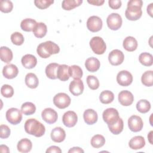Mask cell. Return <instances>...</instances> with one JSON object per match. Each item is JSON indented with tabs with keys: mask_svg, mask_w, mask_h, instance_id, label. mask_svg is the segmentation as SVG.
Listing matches in <instances>:
<instances>
[{
	"mask_svg": "<svg viewBox=\"0 0 153 153\" xmlns=\"http://www.w3.org/2000/svg\"><path fill=\"white\" fill-rule=\"evenodd\" d=\"M87 2L93 5H96V6H101L103 5V4L105 2L104 0H88Z\"/></svg>",
	"mask_w": 153,
	"mask_h": 153,
	"instance_id": "cell-48",
	"label": "cell"
},
{
	"mask_svg": "<svg viewBox=\"0 0 153 153\" xmlns=\"http://www.w3.org/2000/svg\"><path fill=\"white\" fill-rule=\"evenodd\" d=\"M148 140L149 142V143L152 145V131H151L149 132V133L148 134Z\"/></svg>",
	"mask_w": 153,
	"mask_h": 153,
	"instance_id": "cell-52",
	"label": "cell"
},
{
	"mask_svg": "<svg viewBox=\"0 0 153 153\" xmlns=\"http://www.w3.org/2000/svg\"><path fill=\"white\" fill-rule=\"evenodd\" d=\"M90 46L92 51L96 54H103L106 49L103 39L100 36H94L90 41Z\"/></svg>",
	"mask_w": 153,
	"mask_h": 153,
	"instance_id": "cell-4",
	"label": "cell"
},
{
	"mask_svg": "<svg viewBox=\"0 0 153 153\" xmlns=\"http://www.w3.org/2000/svg\"><path fill=\"white\" fill-rule=\"evenodd\" d=\"M13 4L11 1L1 0L0 2V10L2 13H8L12 11Z\"/></svg>",
	"mask_w": 153,
	"mask_h": 153,
	"instance_id": "cell-41",
	"label": "cell"
},
{
	"mask_svg": "<svg viewBox=\"0 0 153 153\" xmlns=\"http://www.w3.org/2000/svg\"><path fill=\"white\" fill-rule=\"evenodd\" d=\"M84 84L81 79H74L69 84V89L72 94L75 96H79L84 91Z\"/></svg>",
	"mask_w": 153,
	"mask_h": 153,
	"instance_id": "cell-16",
	"label": "cell"
},
{
	"mask_svg": "<svg viewBox=\"0 0 153 153\" xmlns=\"http://www.w3.org/2000/svg\"><path fill=\"white\" fill-rule=\"evenodd\" d=\"M62 121L67 127H74L78 121V116L74 111H67L62 117Z\"/></svg>",
	"mask_w": 153,
	"mask_h": 153,
	"instance_id": "cell-14",
	"label": "cell"
},
{
	"mask_svg": "<svg viewBox=\"0 0 153 153\" xmlns=\"http://www.w3.org/2000/svg\"><path fill=\"white\" fill-rule=\"evenodd\" d=\"M102 26L103 23L102 19L96 16L90 17L87 21V29L92 32H96L100 30Z\"/></svg>",
	"mask_w": 153,
	"mask_h": 153,
	"instance_id": "cell-9",
	"label": "cell"
},
{
	"mask_svg": "<svg viewBox=\"0 0 153 153\" xmlns=\"http://www.w3.org/2000/svg\"><path fill=\"white\" fill-rule=\"evenodd\" d=\"M17 150L22 153H26L32 149V142L27 138L22 139L19 141L17 145Z\"/></svg>",
	"mask_w": 153,
	"mask_h": 153,
	"instance_id": "cell-25",
	"label": "cell"
},
{
	"mask_svg": "<svg viewBox=\"0 0 153 153\" xmlns=\"http://www.w3.org/2000/svg\"><path fill=\"white\" fill-rule=\"evenodd\" d=\"M114 99V94L109 90L103 91L99 96V100L100 102L103 104H109L112 102Z\"/></svg>",
	"mask_w": 153,
	"mask_h": 153,
	"instance_id": "cell-34",
	"label": "cell"
},
{
	"mask_svg": "<svg viewBox=\"0 0 153 153\" xmlns=\"http://www.w3.org/2000/svg\"><path fill=\"white\" fill-rule=\"evenodd\" d=\"M59 66L58 63H51L48 64L45 68V74L47 76L51 79H55L57 78V68Z\"/></svg>",
	"mask_w": 153,
	"mask_h": 153,
	"instance_id": "cell-28",
	"label": "cell"
},
{
	"mask_svg": "<svg viewBox=\"0 0 153 153\" xmlns=\"http://www.w3.org/2000/svg\"><path fill=\"white\" fill-rule=\"evenodd\" d=\"M0 151L1 152H10L8 146L4 145H1L0 146Z\"/></svg>",
	"mask_w": 153,
	"mask_h": 153,
	"instance_id": "cell-50",
	"label": "cell"
},
{
	"mask_svg": "<svg viewBox=\"0 0 153 153\" xmlns=\"http://www.w3.org/2000/svg\"><path fill=\"white\" fill-rule=\"evenodd\" d=\"M11 41L14 44L16 45H21L23 44L25 38L21 33L19 32H15L11 35Z\"/></svg>",
	"mask_w": 153,
	"mask_h": 153,
	"instance_id": "cell-42",
	"label": "cell"
},
{
	"mask_svg": "<svg viewBox=\"0 0 153 153\" xmlns=\"http://www.w3.org/2000/svg\"><path fill=\"white\" fill-rule=\"evenodd\" d=\"M61 153L62 150L60 148L57 146H50L46 150V153Z\"/></svg>",
	"mask_w": 153,
	"mask_h": 153,
	"instance_id": "cell-47",
	"label": "cell"
},
{
	"mask_svg": "<svg viewBox=\"0 0 153 153\" xmlns=\"http://www.w3.org/2000/svg\"><path fill=\"white\" fill-rule=\"evenodd\" d=\"M90 143L93 148H99L105 145V139L101 134H96L91 137Z\"/></svg>",
	"mask_w": 153,
	"mask_h": 153,
	"instance_id": "cell-39",
	"label": "cell"
},
{
	"mask_svg": "<svg viewBox=\"0 0 153 153\" xmlns=\"http://www.w3.org/2000/svg\"><path fill=\"white\" fill-rule=\"evenodd\" d=\"M1 93L4 97H11L14 94V89L12 86L10 85L4 84L1 87Z\"/></svg>",
	"mask_w": 153,
	"mask_h": 153,
	"instance_id": "cell-43",
	"label": "cell"
},
{
	"mask_svg": "<svg viewBox=\"0 0 153 153\" xmlns=\"http://www.w3.org/2000/svg\"><path fill=\"white\" fill-rule=\"evenodd\" d=\"M12 51L8 47L2 46L0 48V57L2 61L6 63H9L13 59Z\"/></svg>",
	"mask_w": 153,
	"mask_h": 153,
	"instance_id": "cell-27",
	"label": "cell"
},
{
	"mask_svg": "<svg viewBox=\"0 0 153 153\" xmlns=\"http://www.w3.org/2000/svg\"><path fill=\"white\" fill-rule=\"evenodd\" d=\"M21 62L24 68L26 69H32L36 65L37 59L35 56L27 54L22 57Z\"/></svg>",
	"mask_w": 153,
	"mask_h": 153,
	"instance_id": "cell-20",
	"label": "cell"
},
{
	"mask_svg": "<svg viewBox=\"0 0 153 153\" xmlns=\"http://www.w3.org/2000/svg\"><path fill=\"white\" fill-rule=\"evenodd\" d=\"M122 18L118 13L110 14L106 19V23L108 27L113 30H117L119 29L122 25Z\"/></svg>",
	"mask_w": 153,
	"mask_h": 153,
	"instance_id": "cell-8",
	"label": "cell"
},
{
	"mask_svg": "<svg viewBox=\"0 0 153 153\" xmlns=\"http://www.w3.org/2000/svg\"><path fill=\"white\" fill-rule=\"evenodd\" d=\"M60 48L57 44L51 41H47L39 44L37 47L38 54L43 59L48 58L52 54L59 53Z\"/></svg>",
	"mask_w": 153,
	"mask_h": 153,
	"instance_id": "cell-2",
	"label": "cell"
},
{
	"mask_svg": "<svg viewBox=\"0 0 153 153\" xmlns=\"http://www.w3.org/2000/svg\"><path fill=\"white\" fill-rule=\"evenodd\" d=\"M25 131L30 135L35 137H41L45 132V126L39 121L35 118H30L25 123Z\"/></svg>",
	"mask_w": 153,
	"mask_h": 153,
	"instance_id": "cell-3",
	"label": "cell"
},
{
	"mask_svg": "<svg viewBox=\"0 0 153 153\" xmlns=\"http://www.w3.org/2000/svg\"><path fill=\"white\" fill-rule=\"evenodd\" d=\"M21 111L25 115H30L33 114L36 111L35 105L29 102H25L21 106Z\"/></svg>",
	"mask_w": 153,
	"mask_h": 153,
	"instance_id": "cell-36",
	"label": "cell"
},
{
	"mask_svg": "<svg viewBox=\"0 0 153 153\" xmlns=\"http://www.w3.org/2000/svg\"><path fill=\"white\" fill-rule=\"evenodd\" d=\"M82 3V0H65L62 1V7L65 10H71Z\"/></svg>",
	"mask_w": 153,
	"mask_h": 153,
	"instance_id": "cell-33",
	"label": "cell"
},
{
	"mask_svg": "<svg viewBox=\"0 0 153 153\" xmlns=\"http://www.w3.org/2000/svg\"><path fill=\"white\" fill-rule=\"evenodd\" d=\"M41 117L44 121L51 124L56 122L58 118V115L54 109L51 108H47L42 111Z\"/></svg>",
	"mask_w": 153,
	"mask_h": 153,
	"instance_id": "cell-13",
	"label": "cell"
},
{
	"mask_svg": "<svg viewBox=\"0 0 153 153\" xmlns=\"http://www.w3.org/2000/svg\"><path fill=\"white\" fill-rule=\"evenodd\" d=\"M87 83L88 87L91 90H96L99 87V81L97 77L94 75H88L87 76Z\"/></svg>",
	"mask_w": 153,
	"mask_h": 153,
	"instance_id": "cell-40",
	"label": "cell"
},
{
	"mask_svg": "<svg viewBox=\"0 0 153 153\" xmlns=\"http://www.w3.org/2000/svg\"><path fill=\"white\" fill-rule=\"evenodd\" d=\"M142 83L146 87H151L153 85V72L147 71L145 72L141 77Z\"/></svg>",
	"mask_w": 153,
	"mask_h": 153,
	"instance_id": "cell-37",
	"label": "cell"
},
{
	"mask_svg": "<svg viewBox=\"0 0 153 153\" xmlns=\"http://www.w3.org/2000/svg\"><path fill=\"white\" fill-rule=\"evenodd\" d=\"M84 151L82 149H81V148L79 147H73L72 148H71L69 151H68V152H76V153H79V152H82L83 153Z\"/></svg>",
	"mask_w": 153,
	"mask_h": 153,
	"instance_id": "cell-49",
	"label": "cell"
},
{
	"mask_svg": "<svg viewBox=\"0 0 153 153\" xmlns=\"http://www.w3.org/2000/svg\"><path fill=\"white\" fill-rule=\"evenodd\" d=\"M139 62L145 66H151L153 63L152 55L149 53H142L139 56Z\"/></svg>",
	"mask_w": 153,
	"mask_h": 153,
	"instance_id": "cell-35",
	"label": "cell"
},
{
	"mask_svg": "<svg viewBox=\"0 0 153 153\" xmlns=\"http://www.w3.org/2000/svg\"><path fill=\"white\" fill-rule=\"evenodd\" d=\"M124 59L123 53L118 49H115L111 51L108 56V60L109 63L114 66L121 65Z\"/></svg>",
	"mask_w": 153,
	"mask_h": 153,
	"instance_id": "cell-12",
	"label": "cell"
},
{
	"mask_svg": "<svg viewBox=\"0 0 153 153\" xmlns=\"http://www.w3.org/2000/svg\"><path fill=\"white\" fill-rule=\"evenodd\" d=\"M108 126L109 127L110 131L112 134L117 135V134H119L120 133H121L122 132V131L123 130L124 123H123L122 118H121L120 117V118L118 120V121L116 123H115L113 124L109 125Z\"/></svg>",
	"mask_w": 153,
	"mask_h": 153,
	"instance_id": "cell-32",
	"label": "cell"
},
{
	"mask_svg": "<svg viewBox=\"0 0 153 153\" xmlns=\"http://www.w3.org/2000/svg\"><path fill=\"white\" fill-rule=\"evenodd\" d=\"M117 81L120 85L127 87L132 83L133 76L130 72L123 70L118 73Z\"/></svg>",
	"mask_w": 153,
	"mask_h": 153,
	"instance_id": "cell-10",
	"label": "cell"
},
{
	"mask_svg": "<svg viewBox=\"0 0 153 153\" xmlns=\"http://www.w3.org/2000/svg\"><path fill=\"white\" fill-rule=\"evenodd\" d=\"M142 0H130L127 3V7L125 11L126 17L131 21L139 20L142 14Z\"/></svg>",
	"mask_w": 153,
	"mask_h": 153,
	"instance_id": "cell-1",
	"label": "cell"
},
{
	"mask_svg": "<svg viewBox=\"0 0 153 153\" xmlns=\"http://www.w3.org/2000/svg\"><path fill=\"white\" fill-rule=\"evenodd\" d=\"M25 84L30 88H36L38 86L39 80L36 75L33 73H28L25 76Z\"/></svg>",
	"mask_w": 153,
	"mask_h": 153,
	"instance_id": "cell-30",
	"label": "cell"
},
{
	"mask_svg": "<svg viewBox=\"0 0 153 153\" xmlns=\"http://www.w3.org/2000/svg\"><path fill=\"white\" fill-rule=\"evenodd\" d=\"M102 117L103 121L108 124V126L114 124L120 118L118 111L113 108L106 109L103 112Z\"/></svg>",
	"mask_w": 153,
	"mask_h": 153,
	"instance_id": "cell-7",
	"label": "cell"
},
{
	"mask_svg": "<svg viewBox=\"0 0 153 153\" xmlns=\"http://www.w3.org/2000/svg\"><path fill=\"white\" fill-rule=\"evenodd\" d=\"M123 45L126 50L131 52L136 50L138 44L137 40L134 37L129 36L124 39Z\"/></svg>",
	"mask_w": 153,
	"mask_h": 153,
	"instance_id": "cell-23",
	"label": "cell"
},
{
	"mask_svg": "<svg viewBox=\"0 0 153 153\" xmlns=\"http://www.w3.org/2000/svg\"><path fill=\"white\" fill-rule=\"evenodd\" d=\"M108 4L110 8L114 10H117L121 6V1L120 0H109Z\"/></svg>",
	"mask_w": 153,
	"mask_h": 153,
	"instance_id": "cell-46",
	"label": "cell"
},
{
	"mask_svg": "<svg viewBox=\"0 0 153 153\" xmlns=\"http://www.w3.org/2000/svg\"><path fill=\"white\" fill-rule=\"evenodd\" d=\"M128 126L129 129L133 132L140 131L143 126L142 118L137 115H131L128 120Z\"/></svg>",
	"mask_w": 153,
	"mask_h": 153,
	"instance_id": "cell-11",
	"label": "cell"
},
{
	"mask_svg": "<svg viewBox=\"0 0 153 153\" xmlns=\"http://www.w3.org/2000/svg\"><path fill=\"white\" fill-rule=\"evenodd\" d=\"M152 5L153 3H151L147 7V13L151 17H152Z\"/></svg>",
	"mask_w": 153,
	"mask_h": 153,
	"instance_id": "cell-51",
	"label": "cell"
},
{
	"mask_svg": "<svg viewBox=\"0 0 153 153\" xmlns=\"http://www.w3.org/2000/svg\"><path fill=\"white\" fill-rule=\"evenodd\" d=\"M37 22L36 20L32 19H25L21 22L20 27L21 29L25 32H31L33 31L35 26L36 25Z\"/></svg>",
	"mask_w": 153,
	"mask_h": 153,
	"instance_id": "cell-29",
	"label": "cell"
},
{
	"mask_svg": "<svg viewBox=\"0 0 153 153\" xmlns=\"http://www.w3.org/2000/svg\"><path fill=\"white\" fill-rule=\"evenodd\" d=\"M34 35L38 38H42L44 37L47 32V27L45 23L42 22L37 23L35 28L33 30Z\"/></svg>",
	"mask_w": 153,
	"mask_h": 153,
	"instance_id": "cell-26",
	"label": "cell"
},
{
	"mask_svg": "<svg viewBox=\"0 0 153 153\" xmlns=\"http://www.w3.org/2000/svg\"><path fill=\"white\" fill-rule=\"evenodd\" d=\"M19 73L17 67L14 64H8L5 66L2 69L4 76L7 79H13L17 76Z\"/></svg>",
	"mask_w": 153,
	"mask_h": 153,
	"instance_id": "cell-18",
	"label": "cell"
},
{
	"mask_svg": "<svg viewBox=\"0 0 153 153\" xmlns=\"http://www.w3.org/2000/svg\"><path fill=\"white\" fill-rule=\"evenodd\" d=\"M136 109L140 113H146L151 109V103L147 100L141 99L137 102L136 104Z\"/></svg>",
	"mask_w": 153,
	"mask_h": 153,
	"instance_id": "cell-38",
	"label": "cell"
},
{
	"mask_svg": "<svg viewBox=\"0 0 153 153\" xmlns=\"http://www.w3.org/2000/svg\"><path fill=\"white\" fill-rule=\"evenodd\" d=\"M118 101L120 104L124 106L131 105L134 101L133 94L128 90H123L118 94Z\"/></svg>",
	"mask_w": 153,
	"mask_h": 153,
	"instance_id": "cell-15",
	"label": "cell"
},
{
	"mask_svg": "<svg viewBox=\"0 0 153 153\" xmlns=\"http://www.w3.org/2000/svg\"><path fill=\"white\" fill-rule=\"evenodd\" d=\"M129 147L134 150L140 149L143 148L145 145V140L143 136H136L130 139L128 143Z\"/></svg>",
	"mask_w": 153,
	"mask_h": 153,
	"instance_id": "cell-21",
	"label": "cell"
},
{
	"mask_svg": "<svg viewBox=\"0 0 153 153\" xmlns=\"http://www.w3.org/2000/svg\"><path fill=\"white\" fill-rule=\"evenodd\" d=\"M50 136L52 140L54 142L60 143L65 140L66 137V133L62 127H57L51 130Z\"/></svg>",
	"mask_w": 153,
	"mask_h": 153,
	"instance_id": "cell-17",
	"label": "cell"
},
{
	"mask_svg": "<svg viewBox=\"0 0 153 153\" xmlns=\"http://www.w3.org/2000/svg\"><path fill=\"white\" fill-rule=\"evenodd\" d=\"M85 123L88 125H93L97 121L98 116L97 112L92 109H86L83 114Z\"/></svg>",
	"mask_w": 153,
	"mask_h": 153,
	"instance_id": "cell-19",
	"label": "cell"
},
{
	"mask_svg": "<svg viewBox=\"0 0 153 153\" xmlns=\"http://www.w3.org/2000/svg\"><path fill=\"white\" fill-rule=\"evenodd\" d=\"M11 130L8 126L1 124L0 126V137L1 139H7L10 135Z\"/></svg>",
	"mask_w": 153,
	"mask_h": 153,
	"instance_id": "cell-45",
	"label": "cell"
},
{
	"mask_svg": "<svg viewBox=\"0 0 153 153\" xmlns=\"http://www.w3.org/2000/svg\"><path fill=\"white\" fill-rule=\"evenodd\" d=\"M69 76L74 79H80L83 75L82 69L78 65H72L69 67Z\"/></svg>",
	"mask_w": 153,
	"mask_h": 153,
	"instance_id": "cell-31",
	"label": "cell"
},
{
	"mask_svg": "<svg viewBox=\"0 0 153 153\" xmlns=\"http://www.w3.org/2000/svg\"><path fill=\"white\" fill-rule=\"evenodd\" d=\"M70 97L65 93H59L53 97L54 105L59 109H65L71 104Z\"/></svg>",
	"mask_w": 153,
	"mask_h": 153,
	"instance_id": "cell-6",
	"label": "cell"
},
{
	"mask_svg": "<svg viewBox=\"0 0 153 153\" xmlns=\"http://www.w3.org/2000/svg\"><path fill=\"white\" fill-rule=\"evenodd\" d=\"M7 120L13 125L19 124L22 120V112L20 110L16 108H11L6 112Z\"/></svg>",
	"mask_w": 153,
	"mask_h": 153,
	"instance_id": "cell-5",
	"label": "cell"
},
{
	"mask_svg": "<svg viewBox=\"0 0 153 153\" xmlns=\"http://www.w3.org/2000/svg\"><path fill=\"white\" fill-rule=\"evenodd\" d=\"M69 66L63 64L59 65L57 71V78L62 81H68L69 79Z\"/></svg>",
	"mask_w": 153,
	"mask_h": 153,
	"instance_id": "cell-24",
	"label": "cell"
},
{
	"mask_svg": "<svg viewBox=\"0 0 153 153\" xmlns=\"http://www.w3.org/2000/svg\"><path fill=\"white\" fill-rule=\"evenodd\" d=\"M85 66L87 70L91 72H94L98 71L100 66L99 60L94 57L88 58L85 62Z\"/></svg>",
	"mask_w": 153,
	"mask_h": 153,
	"instance_id": "cell-22",
	"label": "cell"
},
{
	"mask_svg": "<svg viewBox=\"0 0 153 153\" xmlns=\"http://www.w3.org/2000/svg\"><path fill=\"white\" fill-rule=\"evenodd\" d=\"M54 3L53 0H35L34 1V4L35 6L41 10H44Z\"/></svg>",
	"mask_w": 153,
	"mask_h": 153,
	"instance_id": "cell-44",
	"label": "cell"
}]
</instances>
